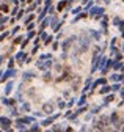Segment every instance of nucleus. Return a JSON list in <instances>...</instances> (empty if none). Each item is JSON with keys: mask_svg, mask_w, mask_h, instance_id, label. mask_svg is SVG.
<instances>
[{"mask_svg": "<svg viewBox=\"0 0 124 132\" xmlns=\"http://www.w3.org/2000/svg\"><path fill=\"white\" fill-rule=\"evenodd\" d=\"M88 46H90V39L88 38H80L79 39V46H77V52H80V53L86 52Z\"/></svg>", "mask_w": 124, "mask_h": 132, "instance_id": "obj_1", "label": "nucleus"}, {"mask_svg": "<svg viewBox=\"0 0 124 132\" xmlns=\"http://www.w3.org/2000/svg\"><path fill=\"white\" fill-rule=\"evenodd\" d=\"M0 124H3V129H6L8 126H11V120L3 116V118H0Z\"/></svg>", "mask_w": 124, "mask_h": 132, "instance_id": "obj_2", "label": "nucleus"}, {"mask_svg": "<svg viewBox=\"0 0 124 132\" xmlns=\"http://www.w3.org/2000/svg\"><path fill=\"white\" fill-rule=\"evenodd\" d=\"M13 75H14V71L10 68V69H8V71L5 72V75L2 77V80H6V79H10V77H13Z\"/></svg>", "mask_w": 124, "mask_h": 132, "instance_id": "obj_3", "label": "nucleus"}, {"mask_svg": "<svg viewBox=\"0 0 124 132\" xmlns=\"http://www.w3.org/2000/svg\"><path fill=\"white\" fill-rule=\"evenodd\" d=\"M44 112H46V113H52V112H53V106H52V104H46V106H44Z\"/></svg>", "mask_w": 124, "mask_h": 132, "instance_id": "obj_4", "label": "nucleus"}, {"mask_svg": "<svg viewBox=\"0 0 124 132\" xmlns=\"http://www.w3.org/2000/svg\"><path fill=\"white\" fill-rule=\"evenodd\" d=\"M11 90H13V83H6V87H5V93L6 94H8V93H11Z\"/></svg>", "mask_w": 124, "mask_h": 132, "instance_id": "obj_5", "label": "nucleus"}, {"mask_svg": "<svg viewBox=\"0 0 124 132\" xmlns=\"http://www.w3.org/2000/svg\"><path fill=\"white\" fill-rule=\"evenodd\" d=\"M53 118H55V116H52V118H49V120H46V121L42 123V126H47V124H50V123L53 121Z\"/></svg>", "mask_w": 124, "mask_h": 132, "instance_id": "obj_6", "label": "nucleus"}, {"mask_svg": "<svg viewBox=\"0 0 124 132\" xmlns=\"http://www.w3.org/2000/svg\"><path fill=\"white\" fill-rule=\"evenodd\" d=\"M24 57H25V55H24V52H21V53H17V60H24Z\"/></svg>", "mask_w": 124, "mask_h": 132, "instance_id": "obj_7", "label": "nucleus"}, {"mask_svg": "<svg viewBox=\"0 0 124 132\" xmlns=\"http://www.w3.org/2000/svg\"><path fill=\"white\" fill-rule=\"evenodd\" d=\"M0 10L5 11V13H8V6H6V5H0Z\"/></svg>", "mask_w": 124, "mask_h": 132, "instance_id": "obj_8", "label": "nucleus"}, {"mask_svg": "<svg viewBox=\"0 0 124 132\" xmlns=\"http://www.w3.org/2000/svg\"><path fill=\"white\" fill-rule=\"evenodd\" d=\"M63 8H64V2H61V3H60V5H58V11H61Z\"/></svg>", "mask_w": 124, "mask_h": 132, "instance_id": "obj_9", "label": "nucleus"}, {"mask_svg": "<svg viewBox=\"0 0 124 132\" xmlns=\"http://www.w3.org/2000/svg\"><path fill=\"white\" fill-rule=\"evenodd\" d=\"M109 90H110L109 87H105V88H104V90H101V93H107V91H109Z\"/></svg>", "mask_w": 124, "mask_h": 132, "instance_id": "obj_10", "label": "nucleus"}, {"mask_svg": "<svg viewBox=\"0 0 124 132\" xmlns=\"http://www.w3.org/2000/svg\"><path fill=\"white\" fill-rule=\"evenodd\" d=\"M6 36H8V33H3V35H2V36H0V39H5Z\"/></svg>", "mask_w": 124, "mask_h": 132, "instance_id": "obj_11", "label": "nucleus"}, {"mask_svg": "<svg viewBox=\"0 0 124 132\" xmlns=\"http://www.w3.org/2000/svg\"><path fill=\"white\" fill-rule=\"evenodd\" d=\"M2 61H3V57H2V55H0V64H2Z\"/></svg>", "mask_w": 124, "mask_h": 132, "instance_id": "obj_12", "label": "nucleus"}, {"mask_svg": "<svg viewBox=\"0 0 124 132\" xmlns=\"http://www.w3.org/2000/svg\"><path fill=\"white\" fill-rule=\"evenodd\" d=\"M22 2H25V0H22Z\"/></svg>", "mask_w": 124, "mask_h": 132, "instance_id": "obj_13", "label": "nucleus"}]
</instances>
